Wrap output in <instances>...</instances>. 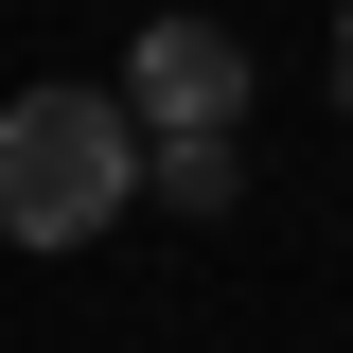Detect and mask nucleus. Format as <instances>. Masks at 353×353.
Segmentation results:
<instances>
[{"label":"nucleus","instance_id":"f257e3e1","mask_svg":"<svg viewBox=\"0 0 353 353\" xmlns=\"http://www.w3.org/2000/svg\"><path fill=\"white\" fill-rule=\"evenodd\" d=\"M124 212H141L124 88H18L0 106V248H106Z\"/></svg>","mask_w":353,"mask_h":353},{"label":"nucleus","instance_id":"f03ea898","mask_svg":"<svg viewBox=\"0 0 353 353\" xmlns=\"http://www.w3.org/2000/svg\"><path fill=\"white\" fill-rule=\"evenodd\" d=\"M124 124H141V141L248 124V36H230V18H141V53H124Z\"/></svg>","mask_w":353,"mask_h":353},{"label":"nucleus","instance_id":"7ed1b4c3","mask_svg":"<svg viewBox=\"0 0 353 353\" xmlns=\"http://www.w3.org/2000/svg\"><path fill=\"white\" fill-rule=\"evenodd\" d=\"M141 194H159V212H230V194H248V124H194V141H141Z\"/></svg>","mask_w":353,"mask_h":353},{"label":"nucleus","instance_id":"20e7f679","mask_svg":"<svg viewBox=\"0 0 353 353\" xmlns=\"http://www.w3.org/2000/svg\"><path fill=\"white\" fill-rule=\"evenodd\" d=\"M336 106H353V0H336Z\"/></svg>","mask_w":353,"mask_h":353}]
</instances>
